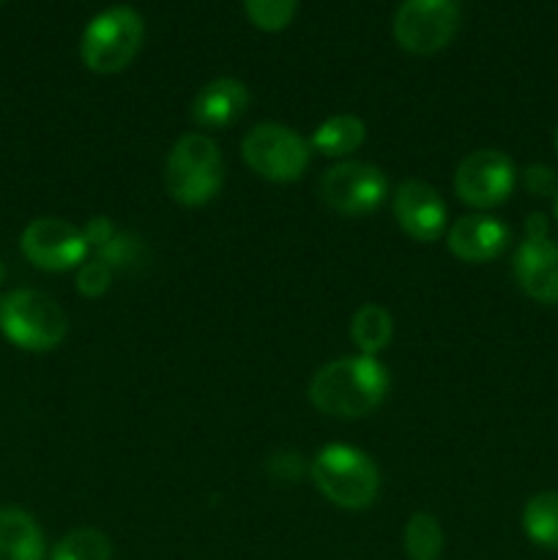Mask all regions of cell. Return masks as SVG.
Returning a JSON list of instances; mask_svg holds the SVG:
<instances>
[{
	"label": "cell",
	"instance_id": "obj_1",
	"mask_svg": "<svg viewBox=\"0 0 558 560\" xmlns=\"http://www.w3.org/2000/svg\"><path fill=\"white\" fill-rule=\"evenodd\" d=\"M388 372L375 355L328 361L310 383V402L334 419H359L386 399Z\"/></svg>",
	"mask_w": 558,
	"mask_h": 560
},
{
	"label": "cell",
	"instance_id": "obj_2",
	"mask_svg": "<svg viewBox=\"0 0 558 560\" xmlns=\"http://www.w3.org/2000/svg\"><path fill=\"white\" fill-rule=\"evenodd\" d=\"M224 162L219 145L206 135H184L173 145L164 170L170 197L181 206H206L219 195Z\"/></svg>",
	"mask_w": 558,
	"mask_h": 560
},
{
	"label": "cell",
	"instance_id": "obj_3",
	"mask_svg": "<svg viewBox=\"0 0 558 560\" xmlns=\"http://www.w3.org/2000/svg\"><path fill=\"white\" fill-rule=\"evenodd\" d=\"M317 490L339 509H367L381 490V474L364 452L345 443L321 448L310 468Z\"/></svg>",
	"mask_w": 558,
	"mask_h": 560
},
{
	"label": "cell",
	"instance_id": "obj_4",
	"mask_svg": "<svg viewBox=\"0 0 558 560\" xmlns=\"http://www.w3.org/2000/svg\"><path fill=\"white\" fill-rule=\"evenodd\" d=\"M0 331L27 353L55 350L66 337V315L42 290H11L0 295Z\"/></svg>",
	"mask_w": 558,
	"mask_h": 560
},
{
	"label": "cell",
	"instance_id": "obj_5",
	"mask_svg": "<svg viewBox=\"0 0 558 560\" xmlns=\"http://www.w3.org/2000/svg\"><path fill=\"white\" fill-rule=\"evenodd\" d=\"M146 22L131 5H113L88 22L80 42L82 63L96 74H118L140 52Z\"/></svg>",
	"mask_w": 558,
	"mask_h": 560
},
{
	"label": "cell",
	"instance_id": "obj_6",
	"mask_svg": "<svg viewBox=\"0 0 558 560\" xmlns=\"http://www.w3.org/2000/svg\"><path fill=\"white\" fill-rule=\"evenodd\" d=\"M246 167L274 184H290L304 175L310 164V142L290 126L260 124L241 142Z\"/></svg>",
	"mask_w": 558,
	"mask_h": 560
},
{
	"label": "cell",
	"instance_id": "obj_7",
	"mask_svg": "<svg viewBox=\"0 0 558 560\" xmlns=\"http://www.w3.org/2000/svg\"><path fill=\"white\" fill-rule=\"evenodd\" d=\"M460 27V0H403L394 14V38L410 55H435Z\"/></svg>",
	"mask_w": 558,
	"mask_h": 560
},
{
	"label": "cell",
	"instance_id": "obj_8",
	"mask_svg": "<svg viewBox=\"0 0 558 560\" xmlns=\"http://www.w3.org/2000/svg\"><path fill=\"white\" fill-rule=\"evenodd\" d=\"M20 249L31 266L42 271H69L80 268L82 260H88L91 249L80 228L58 217L33 219L22 230Z\"/></svg>",
	"mask_w": 558,
	"mask_h": 560
},
{
	"label": "cell",
	"instance_id": "obj_9",
	"mask_svg": "<svg viewBox=\"0 0 558 560\" xmlns=\"http://www.w3.org/2000/svg\"><path fill=\"white\" fill-rule=\"evenodd\" d=\"M388 180L375 164L342 162L321 178V197L342 217H367L386 200Z\"/></svg>",
	"mask_w": 558,
	"mask_h": 560
},
{
	"label": "cell",
	"instance_id": "obj_10",
	"mask_svg": "<svg viewBox=\"0 0 558 560\" xmlns=\"http://www.w3.org/2000/svg\"><path fill=\"white\" fill-rule=\"evenodd\" d=\"M514 184H518V170L507 153L496 148H481L465 156L454 173V191L465 206L474 208H496L509 200Z\"/></svg>",
	"mask_w": 558,
	"mask_h": 560
},
{
	"label": "cell",
	"instance_id": "obj_11",
	"mask_svg": "<svg viewBox=\"0 0 558 560\" xmlns=\"http://www.w3.org/2000/svg\"><path fill=\"white\" fill-rule=\"evenodd\" d=\"M392 208L403 233L421 244L438 241L446 230V206L425 180H403L394 191Z\"/></svg>",
	"mask_w": 558,
	"mask_h": 560
},
{
	"label": "cell",
	"instance_id": "obj_12",
	"mask_svg": "<svg viewBox=\"0 0 558 560\" xmlns=\"http://www.w3.org/2000/svg\"><path fill=\"white\" fill-rule=\"evenodd\" d=\"M514 279L528 299L558 304V244L550 238H525L514 255Z\"/></svg>",
	"mask_w": 558,
	"mask_h": 560
},
{
	"label": "cell",
	"instance_id": "obj_13",
	"mask_svg": "<svg viewBox=\"0 0 558 560\" xmlns=\"http://www.w3.org/2000/svg\"><path fill=\"white\" fill-rule=\"evenodd\" d=\"M507 224L487 213H468L449 228L446 246L463 262H490L509 246Z\"/></svg>",
	"mask_w": 558,
	"mask_h": 560
},
{
	"label": "cell",
	"instance_id": "obj_14",
	"mask_svg": "<svg viewBox=\"0 0 558 560\" xmlns=\"http://www.w3.org/2000/svg\"><path fill=\"white\" fill-rule=\"evenodd\" d=\"M249 107V88L235 77H219L191 98V120L202 129H228Z\"/></svg>",
	"mask_w": 558,
	"mask_h": 560
},
{
	"label": "cell",
	"instance_id": "obj_15",
	"mask_svg": "<svg viewBox=\"0 0 558 560\" xmlns=\"http://www.w3.org/2000/svg\"><path fill=\"white\" fill-rule=\"evenodd\" d=\"M0 560H44V534L16 506H0Z\"/></svg>",
	"mask_w": 558,
	"mask_h": 560
},
{
	"label": "cell",
	"instance_id": "obj_16",
	"mask_svg": "<svg viewBox=\"0 0 558 560\" xmlns=\"http://www.w3.org/2000/svg\"><path fill=\"white\" fill-rule=\"evenodd\" d=\"M367 140V126L359 115H332L328 120H323L321 126L312 135L310 145L315 148L323 156H348V153L359 151Z\"/></svg>",
	"mask_w": 558,
	"mask_h": 560
},
{
	"label": "cell",
	"instance_id": "obj_17",
	"mask_svg": "<svg viewBox=\"0 0 558 560\" xmlns=\"http://www.w3.org/2000/svg\"><path fill=\"white\" fill-rule=\"evenodd\" d=\"M394 334V320L388 310L381 304H364L350 320V339L361 355H377L383 348H388Z\"/></svg>",
	"mask_w": 558,
	"mask_h": 560
},
{
	"label": "cell",
	"instance_id": "obj_18",
	"mask_svg": "<svg viewBox=\"0 0 558 560\" xmlns=\"http://www.w3.org/2000/svg\"><path fill=\"white\" fill-rule=\"evenodd\" d=\"M523 530L534 545L558 550V492H536L523 509Z\"/></svg>",
	"mask_w": 558,
	"mask_h": 560
},
{
	"label": "cell",
	"instance_id": "obj_19",
	"mask_svg": "<svg viewBox=\"0 0 558 560\" xmlns=\"http://www.w3.org/2000/svg\"><path fill=\"white\" fill-rule=\"evenodd\" d=\"M93 257L102 260L113 273L115 271L131 273L148 262V246L137 233H129V230H115L113 238H109L102 249L93 252Z\"/></svg>",
	"mask_w": 558,
	"mask_h": 560
},
{
	"label": "cell",
	"instance_id": "obj_20",
	"mask_svg": "<svg viewBox=\"0 0 558 560\" xmlns=\"http://www.w3.org/2000/svg\"><path fill=\"white\" fill-rule=\"evenodd\" d=\"M405 552L410 560H438L443 552V530L427 512H416L405 525Z\"/></svg>",
	"mask_w": 558,
	"mask_h": 560
},
{
	"label": "cell",
	"instance_id": "obj_21",
	"mask_svg": "<svg viewBox=\"0 0 558 560\" xmlns=\"http://www.w3.org/2000/svg\"><path fill=\"white\" fill-rule=\"evenodd\" d=\"M113 545L96 528H77L53 547L49 560H109Z\"/></svg>",
	"mask_w": 558,
	"mask_h": 560
},
{
	"label": "cell",
	"instance_id": "obj_22",
	"mask_svg": "<svg viewBox=\"0 0 558 560\" xmlns=\"http://www.w3.org/2000/svg\"><path fill=\"white\" fill-rule=\"evenodd\" d=\"M244 9L257 31L279 33L293 22L299 0H244Z\"/></svg>",
	"mask_w": 558,
	"mask_h": 560
},
{
	"label": "cell",
	"instance_id": "obj_23",
	"mask_svg": "<svg viewBox=\"0 0 558 560\" xmlns=\"http://www.w3.org/2000/svg\"><path fill=\"white\" fill-rule=\"evenodd\" d=\"M109 284H113V271H109L102 260L93 257V260L82 262L80 273H77V290H80L85 299H98V295L107 293Z\"/></svg>",
	"mask_w": 558,
	"mask_h": 560
},
{
	"label": "cell",
	"instance_id": "obj_24",
	"mask_svg": "<svg viewBox=\"0 0 558 560\" xmlns=\"http://www.w3.org/2000/svg\"><path fill=\"white\" fill-rule=\"evenodd\" d=\"M523 184L534 197H556L558 191V178L547 164H531V167H525Z\"/></svg>",
	"mask_w": 558,
	"mask_h": 560
},
{
	"label": "cell",
	"instance_id": "obj_25",
	"mask_svg": "<svg viewBox=\"0 0 558 560\" xmlns=\"http://www.w3.org/2000/svg\"><path fill=\"white\" fill-rule=\"evenodd\" d=\"M82 235H85L88 249H91V255H93V252H98L109 238H113L115 224L109 222L107 217H93L91 222L85 224V230H82Z\"/></svg>",
	"mask_w": 558,
	"mask_h": 560
},
{
	"label": "cell",
	"instance_id": "obj_26",
	"mask_svg": "<svg viewBox=\"0 0 558 560\" xmlns=\"http://www.w3.org/2000/svg\"><path fill=\"white\" fill-rule=\"evenodd\" d=\"M268 470H271L274 476H279V479L284 481H293L299 479V474L304 470V465H301V459L295 457V454H274L271 463H268Z\"/></svg>",
	"mask_w": 558,
	"mask_h": 560
},
{
	"label": "cell",
	"instance_id": "obj_27",
	"mask_svg": "<svg viewBox=\"0 0 558 560\" xmlns=\"http://www.w3.org/2000/svg\"><path fill=\"white\" fill-rule=\"evenodd\" d=\"M525 238H547V219L542 213H531L525 219Z\"/></svg>",
	"mask_w": 558,
	"mask_h": 560
},
{
	"label": "cell",
	"instance_id": "obj_28",
	"mask_svg": "<svg viewBox=\"0 0 558 560\" xmlns=\"http://www.w3.org/2000/svg\"><path fill=\"white\" fill-rule=\"evenodd\" d=\"M553 213H556V219H558V191H556V197H553Z\"/></svg>",
	"mask_w": 558,
	"mask_h": 560
},
{
	"label": "cell",
	"instance_id": "obj_29",
	"mask_svg": "<svg viewBox=\"0 0 558 560\" xmlns=\"http://www.w3.org/2000/svg\"><path fill=\"white\" fill-rule=\"evenodd\" d=\"M3 277H5V268H3V262H0V284H3Z\"/></svg>",
	"mask_w": 558,
	"mask_h": 560
},
{
	"label": "cell",
	"instance_id": "obj_30",
	"mask_svg": "<svg viewBox=\"0 0 558 560\" xmlns=\"http://www.w3.org/2000/svg\"><path fill=\"white\" fill-rule=\"evenodd\" d=\"M556 153H558V131H556Z\"/></svg>",
	"mask_w": 558,
	"mask_h": 560
},
{
	"label": "cell",
	"instance_id": "obj_31",
	"mask_svg": "<svg viewBox=\"0 0 558 560\" xmlns=\"http://www.w3.org/2000/svg\"><path fill=\"white\" fill-rule=\"evenodd\" d=\"M0 3H3V0H0Z\"/></svg>",
	"mask_w": 558,
	"mask_h": 560
}]
</instances>
